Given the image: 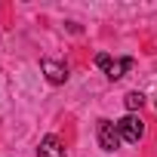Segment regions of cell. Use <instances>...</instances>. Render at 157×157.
Wrapping results in <instances>:
<instances>
[{"mask_svg": "<svg viewBox=\"0 0 157 157\" xmlns=\"http://www.w3.org/2000/svg\"><path fill=\"white\" fill-rule=\"evenodd\" d=\"M37 157H65V142L59 136H43L40 148H37Z\"/></svg>", "mask_w": 157, "mask_h": 157, "instance_id": "4", "label": "cell"}, {"mask_svg": "<svg viewBox=\"0 0 157 157\" xmlns=\"http://www.w3.org/2000/svg\"><path fill=\"white\" fill-rule=\"evenodd\" d=\"M132 65H136V62H132L129 56H126V59H114V62H111V68L105 71V74H108V80H120V77H123Z\"/></svg>", "mask_w": 157, "mask_h": 157, "instance_id": "5", "label": "cell"}, {"mask_svg": "<svg viewBox=\"0 0 157 157\" xmlns=\"http://www.w3.org/2000/svg\"><path fill=\"white\" fill-rule=\"evenodd\" d=\"M111 62H114V59H111L108 52H96V65H99L102 71H108V68H111Z\"/></svg>", "mask_w": 157, "mask_h": 157, "instance_id": "7", "label": "cell"}, {"mask_svg": "<svg viewBox=\"0 0 157 157\" xmlns=\"http://www.w3.org/2000/svg\"><path fill=\"white\" fill-rule=\"evenodd\" d=\"M40 71L46 74V80H49L52 86H62V83L68 80V68H65L62 62H56V59H43V62H40Z\"/></svg>", "mask_w": 157, "mask_h": 157, "instance_id": "3", "label": "cell"}, {"mask_svg": "<svg viewBox=\"0 0 157 157\" xmlns=\"http://www.w3.org/2000/svg\"><path fill=\"white\" fill-rule=\"evenodd\" d=\"M96 132H99V145H102L105 151H117L120 142H123V139H120V129H117L114 120H105V117H102V120L96 123Z\"/></svg>", "mask_w": 157, "mask_h": 157, "instance_id": "1", "label": "cell"}, {"mask_svg": "<svg viewBox=\"0 0 157 157\" xmlns=\"http://www.w3.org/2000/svg\"><path fill=\"white\" fill-rule=\"evenodd\" d=\"M123 105H126V111H129V114H136V111L145 105V96H142L139 90H132V93H126V96H123Z\"/></svg>", "mask_w": 157, "mask_h": 157, "instance_id": "6", "label": "cell"}, {"mask_svg": "<svg viewBox=\"0 0 157 157\" xmlns=\"http://www.w3.org/2000/svg\"><path fill=\"white\" fill-rule=\"evenodd\" d=\"M117 129H120V139H123V142H139V139L145 136V123H142L139 114L120 117V120H117Z\"/></svg>", "mask_w": 157, "mask_h": 157, "instance_id": "2", "label": "cell"}]
</instances>
